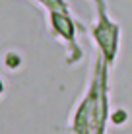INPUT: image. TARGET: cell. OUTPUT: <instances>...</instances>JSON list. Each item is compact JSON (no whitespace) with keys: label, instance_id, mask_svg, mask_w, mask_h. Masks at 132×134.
Listing matches in <instances>:
<instances>
[{"label":"cell","instance_id":"2","mask_svg":"<svg viewBox=\"0 0 132 134\" xmlns=\"http://www.w3.org/2000/svg\"><path fill=\"white\" fill-rule=\"evenodd\" d=\"M51 24L54 27V31H56L60 37H64L66 41H70L72 47L76 49L74 45V25H72V20L68 18L66 12H51Z\"/></svg>","mask_w":132,"mask_h":134},{"label":"cell","instance_id":"1","mask_svg":"<svg viewBox=\"0 0 132 134\" xmlns=\"http://www.w3.org/2000/svg\"><path fill=\"white\" fill-rule=\"evenodd\" d=\"M95 2H97L99 21H97V25L93 27V37H95V41H97V45L101 47L105 64H111L113 60H115V54H117V37H119V27L107 18L103 0H95Z\"/></svg>","mask_w":132,"mask_h":134}]
</instances>
